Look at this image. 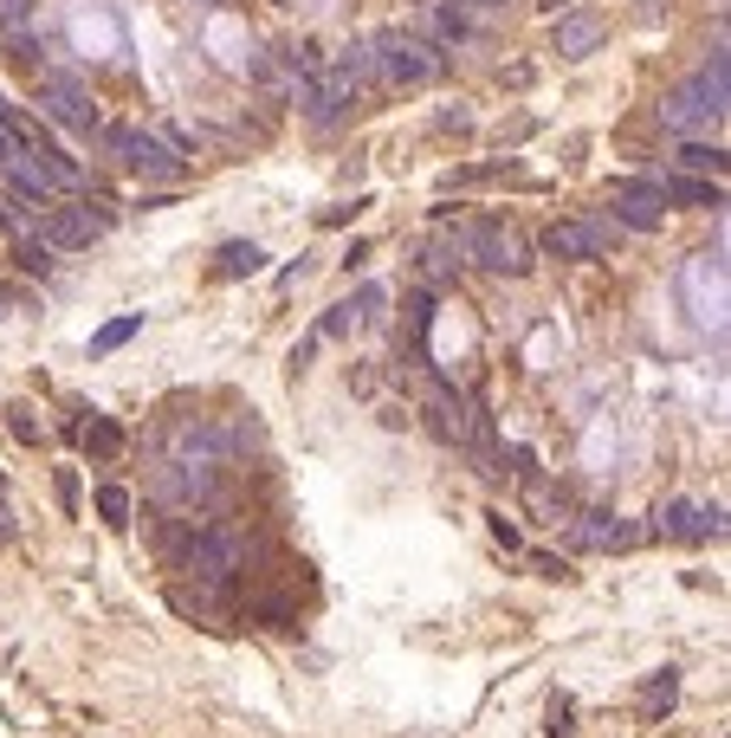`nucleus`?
<instances>
[{
    "label": "nucleus",
    "instance_id": "nucleus-1",
    "mask_svg": "<svg viewBox=\"0 0 731 738\" xmlns=\"http://www.w3.org/2000/svg\"><path fill=\"white\" fill-rule=\"evenodd\" d=\"M369 59H375V78H388V84H434L446 72L440 46L415 39V33H395V26L369 39Z\"/></svg>",
    "mask_w": 731,
    "mask_h": 738
},
{
    "label": "nucleus",
    "instance_id": "nucleus-2",
    "mask_svg": "<svg viewBox=\"0 0 731 738\" xmlns=\"http://www.w3.org/2000/svg\"><path fill=\"white\" fill-rule=\"evenodd\" d=\"M182 570H188L195 584H208V590H227V584H233V570H240V538H233V531H220V524L188 531V538H182Z\"/></svg>",
    "mask_w": 731,
    "mask_h": 738
},
{
    "label": "nucleus",
    "instance_id": "nucleus-3",
    "mask_svg": "<svg viewBox=\"0 0 731 738\" xmlns=\"http://www.w3.org/2000/svg\"><path fill=\"white\" fill-rule=\"evenodd\" d=\"M460 246L486 266V273H506V279H524L531 273V246H524V233L506 221H479L460 233Z\"/></svg>",
    "mask_w": 731,
    "mask_h": 738
},
{
    "label": "nucleus",
    "instance_id": "nucleus-4",
    "mask_svg": "<svg viewBox=\"0 0 731 738\" xmlns=\"http://www.w3.org/2000/svg\"><path fill=\"white\" fill-rule=\"evenodd\" d=\"M726 111L712 104V91H706V78L693 72L680 91H666L660 97V130H673V137H693V130H706V124H719Z\"/></svg>",
    "mask_w": 731,
    "mask_h": 738
},
{
    "label": "nucleus",
    "instance_id": "nucleus-5",
    "mask_svg": "<svg viewBox=\"0 0 731 738\" xmlns=\"http://www.w3.org/2000/svg\"><path fill=\"white\" fill-rule=\"evenodd\" d=\"M298 104H304V117H311L317 130H337V124L350 117V104H357V84L330 66V72H311V78H304Z\"/></svg>",
    "mask_w": 731,
    "mask_h": 738
},
{
    "label": "nucleus",
    "instance_id": "nucleus-6",
    "mask_svg": "<svg viewBox=\"0 0 731 738\" xmlns=\"http://www.w3.org/2000/svg\"><path fill=\"white\" fill-rule=\"evenodd\" d=\"M39 104L66 124V130H97V104H91V84L72 72H46L39 78Z\"/></svg>",
    "mask_w": 731,
    "mask_h": 738
},
{
    "label": "nucleus",
    "instance_id": "nucleus-7",
    "mask_svg": "<svg viewBox=\"0 0 731 738\" xmlns=\"http://www.w3.org/2000/svg\"><path fill=\"white\" fill-rule=\"evenodd\" d=\"M104 143L117 149L137 175H155V182H182V155L162 143V137H143V130H104Z\"/></svg>",
    "mask_w": 731,
    "mask_h": 738
},
{
    "label": "nucleus",
    "instance_id": "nucleus-8",
    "mask_svg": "<svg viewBox=\"0 0 731 738\" xmlns=\"http://www.w3.org/2000/svg\"><path fill=\"white\" fill-rule=\"evenodd\" d=\"M660 538H680V544H699V538H719L726 531V512L719 506H693V499H666L654 512Z\"/></svg>",
    "mask_w": 731,
    "mask_h": 738
},
{
    "label": "nucleus",
    "instance_id": "nucleus-9",
    "mask_svg": "<svg viewBox=\"0 0 731 738\" xmlns=\"http://www.w3.org/2000/svg\"><path fill=\"white\" fill-rule=\"evenodd\" d=\"M104 215H91V201H78V208H53L46 221H39V240L53 246V253H78V246H91L97 233H104Z\"/></svg>",
    "mask_w": 731,
    "mask_h": 738
},
{
    "label": "nucleus",
    "instance_id": "nucleus-10",
    "mask_svg": "<svg viewBox=\"0 0 731 738\" xmlns=\"http://www.w3.org/2000/svg\"><path fill=\"white\" fill-rule=\"evenodd\" d=\"M602 246H608V227L602 221H557L544 233L550 260H602Z\"/></svg>",
    "mask_w": 731,
    "mask_h": 738
},
{
    "label": "nucleus",
    "instance_id": "nucleus-11",
    "mask_svg": "<svg viewBox=\"0 0 731 738\" xmlns=\"http://www.w3.org/2000/svg\"><path fill=\"white\" fill-rule=\"evenodd\" d=\"M615 215H622V227H635V233H654L660 215H666V195H660L654 182H622L615 188Z\"/></svg>",
    "mask_w": 731,
    "mask_h": 738
},
{
    "label": "nucleus",
    "instance_id": "nucleus-12",
    "mask_svg": "<svg viewBox=\"0 0 731 738\" xmlns=\"http://www.w3.org/2000/svg\"><path fill=\"white\" fill-rule=\"evenodd\" d=\"M0 175H7V182H13V188L26 195V201H39V208H46V201L59 195V182L46 175V162H39V155H33V149H26V143H20V155H13V162H7Z\"/></svg>",
    "mask_w": 731,
    "mask_h": 738
},
{
    "label": "nucleus",
    "instance_id": "nucleus-13",
    "mask_svg": "<svg viewBox=\"0 0 731 738\" xmlns=\"http://www.w3.org/2000/svg\"><path fill=\"white\" fill-rule=\"evenodd\" d=\"M428 408H434V428H440V441H453V447H466L473 435H479V422H473V408L453 395V389H434L428 395Z\"/></svg>",
    "mask_w": 731,
    "mask_h": 738
},
{
    "label": "nucleus",
    "instance_id": "nucleus-14",
    "mask_svg": "<svg viewBox=\"0 0 731 738\" xmlns=\"http://www.w3.org/2000/svg\"><path fill=\"white\" fill-rule=\"evenodd\" d=\"M577 544H589V551H628V544H641V524H615L608 512H583Z\"/></svg>",
    "mask_w": 731,
    "mask_h": 738
},
{
    "label": "nucleus",
    "instance_id": "nucleus-15",
    "mask_svg": "<svg viewBox=\"0 0 731 738\" xmlns=\"http://www.w3.org/2000/svg\"><path fill=\"white\" fill-rule=\"evenodd\" d=\"M595 46H602V20L595 13H564L557 20V53L564 59H589Z\"/></svg>",
    "mask_w": 731,
    "mask_h": 738
},
{
    "label": "nucleus",
    "instance_id": "nucleus-16",
    "mask_svg": "<svg viewBox=\"0 0 731 738\" xmlns=\"http://www.w3.org/2000/svg\"><path fill=\"white\" fill-rule=\"evenodd\" d=\"M660 195H666V201H680V208H726L719 175H680V182H666Z\"/></svg>",
    "mask_w": 731,
    "mask_h": 738
},
{
    "label": "nucleus",
    "instance_id": "nucleus-17",
    "mask_svg": "<svg viewBox=\"0 0 731 738\" xmlns=\"http://www.w3.org/2000/svg\"><path fill=\"white\" fill-rule=\"evenodd\" d=\"M33 7L39 0H0V33L13 53H33Z\"/></svg>",
    "mask_w": 731,
    "mask_h": 738
},
{
    "label": "nucleus",
    "instance_id": "nucleus-18",
    "mask_svg": "<svg viewBox=\"0 0 731 738\" xmlns=\"http://www.w3.org/2000/svg\"><path fill=\"white\" fill-rule=\"evenodd\" d=\"M259 266H266V253H259L253 240H227V246H220V260H214L220 279H253Z\"/></svg>",
    "mask_w": 731,
    "mask_h": 738
},
{
    "label": "nucleus",
    "instance_id": "nucleus-19",
    "mask_svg": "<svg viewBox=\"0 0 731 738\" xmlns=\"http://www.w3.org/2000/svg\"><path fill=\"white\" fill-rule=\"evenodd\" d=\"M33 155H39V162H46V175H53V182H59V188H84V169H78L72 155H66V149L59 143H39V137H33Z\"/></svg>",
    "mask_w": 731,
    "mask_h": 738
},
{
    "label": "nucleus",
    "instance_id": "nucleus-20",
    "mask_svg": "<svg viewBox=\"0 0 731 738\" xmlns=\"http://www.w3.org/2000/svg\"><path fill=\"white\" fill-rule=\"evenodd\" d=\"M137 331H143V311H130V318H111V324L91 337V357H111V350H124Z\"/></svg>",
    "mask_w": 731,
    "mask_h": 738
},
{
    "label": "nucleus",
    "instance_id": "nucleus-21",
    "mask_svg": "<svg viewBox=\"0 0 731 738\" xmlns=\"http://www.w3.org/2000/svg\"><path fill=\"white\" fill-rule=\"evenodd\" d=\"M84 447H91L97 460H117V453H124V428H117L111 415H91V428H84Z\"/></svg>",
    "mask_w": 731,
    "mask_h": 738
},
{
    "label": "nucleus",
    "instance_id": "nucleus-22",
    "mask_svg": "<svg viewBox=\"0 0 731 738\" xmlns=\"http://www.w3.org/2000/svg\"><path fill=\"white\" fill-rule=\"evenodd\" d=\"M680 169H686V175H726V149L719 143H686L680 149Z\"/></svg>",
    "mask_w": 731,
    "mask_h": 738
},
{
    "label": "nucleus",
    "instance_id": "nucleus-23",
    "mask_svg": "<svg viewBox=\"0 0 731 738\" xmlns=\"http://www.w3.org/2000/svg\"><path fill=\"white\" fill-rule=\"evenodd\" d=\"M337 72L350 78L357 91H363L369 78H375V59H369V46H344V59H337Z\"/></svg>",
    "mask_w": 731,
    "mask_h": 738
},
{
    "label": "nucleus",
    "instance_id": "nucleus-24",
    "mask_svg": "<svg viewBox=\"0 0 731 738\" xmlns=\"http://www.w3.org/2000/svg\"><path fill=\"white\" fill-rule=\"evenodd\" d=\"M97 512H104V524H130V493L124 486H97Z\"/></svg>",
    "mask_w": 731,
    "mask_h": 738
},
{
    "label": "nucleus",
    "instance_id": "nucleus-25",
    "mask_svg": "<svg viewBox=\"0 0 731 738\" xmlns=\"http://www.w3.org/2000/svg\"><path fill=\"white\" fill-rule=\"evenodd\" d=\"M20 266H26V273H53V246H46L39 233H26V240H20Z\"/></svg>",
    "mask_w": 731,
    "mask_h": 738
},
{
    "label": "nucleus",
    "instance_id": "nucleus-26",
    "mask_svg": "<svg viewBox=\"0 0 731 738\" xmlns=\"http://www.w3.org/2000/svg\"><path fill=\"white\" fill-rule=\"evenodd\" d=\"M428 26H434L440 39H466V13H460V7H434Z\"/></svg>",
    "mask_w": 731,
    "mask_h": 738
},
{
    "label": "nucleus",
    "instance_id": "nucleus-27",
    "mask_svg": "<svg viewBox=\"0 0 731 738\" xmlns=\"http://www.w3.org/2000/svg\"><path fill=\"white\" fill-rule=\"evenodd\" d=\"M357 324H363V311H350V304H337V311L324 318V331H317V337H350Z\"/></svg>",
    "mask_w": 731,
    "mask_h": 738
},
{
    "label": "nucleus",
    "instance_id": "nucleus-28",
    "mask_svg": "<svg viewBox=\"0 0 731 738\" xmlns=\"http://www.w3.org/2000/svg\"><path fill=\"white\" fill-rule=\"evenodd\" d=\"M7 422H13V441H39V422H33V408H7Z\"/></svg>",
    "mask_w": 731,
    "mask_h": 738
},
{
    "label": "nucleus",
    "instance_id": "nucleus-29",
    "mask_svg": "<svg viewBox=\"0 0 731 738\" xmlns=\"http://www.w3.org/2000/svg\"><path fill=\"white\" fill-rule=\"evenodd\" d=\"M673 693H680V680H673V673L660 667L654 680H648V700H654V706H673Z\"/></svg>",
    "mask_w": 731,
    "mask_h": 738
},
{
    "label": "nucleus",
    "instance_id": "nucleus-30",
    "mask_svg": "<svg viewBox=\"0 0 731 738\" xmlns=\"http://www.w3.org/2000/svg\"><path fill=\"white\" fill-rule=\"evenodd\" d=\"M577 733V726H570V700H557V706H550V738H570Z\"/></svg>",
    "mask_w": 731,
    "mask_h": 738
},
{
    "label": "nucleus",
    "instance_id": "nucleus-31",
    "mask_svg": "<svg viewBox=\"0 0 731 738\" xmlns=\"http://www.w3.org/2000/svg\"><path fill=\"white\" fill-rule=\"evenodd\" d=\"M13 155H20V130H13V124H7V117H0V169H7V162H13Z\"/></svg>",
    "mask_w": 731,
    "mask_h": 738
},
{
    "label": "nucleus",
    "instance_id": "nucleus-32",
    "mask_svg": "<svg viewBox=\"0 0 731 738\" xmlns=\"http://www.w3.org/2000/svg\"><path fill=\"white\" fill-rule=\"evenodd\" d=\"M59 506H66V512H78V480H72V473H59Z\"/></svg>",
    "mask_w": 731,
    "mask_h": 738
},
{
    "label": "nucleus",
    "instance_id": "nucleus-33",
    "mask_svg": "<svg viewBox=\"0 0 731 738\" xmlns=\"http://www.w3.org/2000/svg\"><path fill=\"white\" fill-rule=\"evenodd\" d=\"M7 493V486H0ZM0 538H13V512H7V499H0Z\"/></svg>",
    "mask_w": 731,
    "mask_h": 738
},
{
    "label": "nucleus",
    "instance_id": "nucleus-34",
    "mask_svg": "<svg viewBox=\"0 0 731 738\" xmlns=\"http://www.w3.org/2000/svg\"><path fill=\"white\" fill-rule=\"evenodd\" d=\"M460 7H506V0H460Z\"/></svg>",
    "mask_w": 731,
    "mask_h": 738
},
{
    "label": "nucleus",
    "instance_id": "nucleus-35",
    "mask_svg": "<svg viewBox=\"0 0 731 738\" xmlns=\"http://www.w3.org/2000/svg\"><path fill=\"white\" fill-rule=\"evenodd\" d=\"M544 7H550V13H557V7H570V0H544Z\"/></svg>",
    "mask_w": 731,
    "mask_h": 738
},
{
    "label": "nucleus",
    "instance_id": "nucleus-36",
    "mask_svg": "<svg viewBox=\"0 0 731 738\" xmlns=\"http://www.w3.org/2000/svg\"><path fill=\"white\" fill-rule=\"evenodd\" d=\"M0 318H7V292H0Z\"/></svg>",
    "mask_w": 731,
    "mask_h": 738
},
{
    "label": "nucleus",
    "instance_id": "nucleus-37",
    "mask_svg": "<svg viewBox=\"0 0 731 738\" xmlns=\"http://www.w3.org/2000/svg\"><path fill=\"white\" fill-rule=\"evenodd\" d=\"M0 221H7V208H0Z\"/></svg>",
    "mask_w": 731,
    "mask_h": 738
}]
</instances>
